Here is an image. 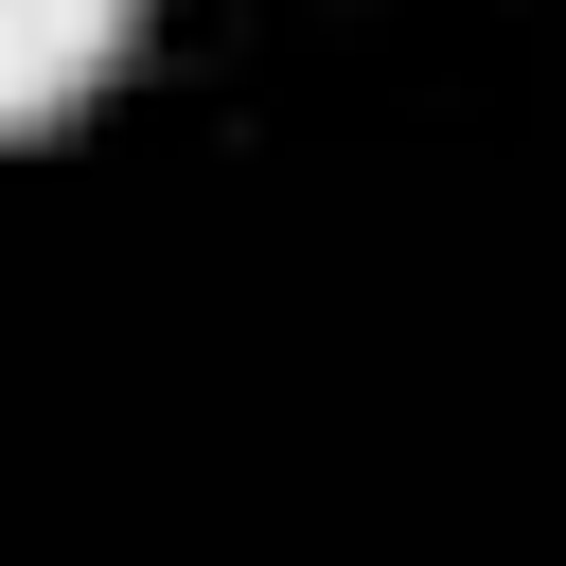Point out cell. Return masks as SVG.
Wrapping results in <instances>:
<instances>
[{
    "mask_svg": "<svg viewBox=\"0 0 566 566\" xmlns=\"http://www.w3.org/2000/svg\"><path fill=\"white\" fill-rule=\"evenodd\" d=\"M124 35H142V0H0V142L71 124L124 71Z\"/></svg>",
    "mask_w": 566,
    "mask_h": 566,
    "instance_id": "cell-1",
    "label": "cell"
}]
</instances>
